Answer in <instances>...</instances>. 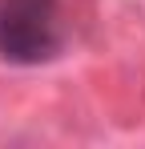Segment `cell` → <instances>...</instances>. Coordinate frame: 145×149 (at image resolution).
<instances>
[{
  "mask_svg": "<svg viewBox=\"0 0 145 149\" xmlns=\"http://www.w3.org/2000/svg\"><path fill=\"white\" fill-rule=\"evenodd\" d=\"M65 45L56 0H0V61L45 65Z\"/></svg>",
  "mask_w": 145,
  "mask_h": 149,
  "instance_id": "1",
  "label": "cell"
}]
</instances>
